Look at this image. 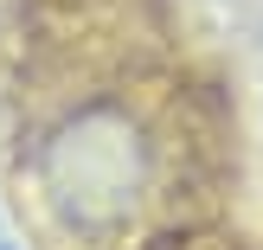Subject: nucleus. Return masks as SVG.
<instances>
[{"instance_id": "1", "label": "nucleus", "mask_w": 263, "mask_h": 250, "mask_svg": "<svg viewBox=\"0 0 263 250\" xmlns=\"http://www.w3.org/2000/svg\"><path fill=\"white\" fill-rule=\"evenodd\" d=\"M0 244H13V238H7V225H0Z\"/></svg>"}]
</instances>
